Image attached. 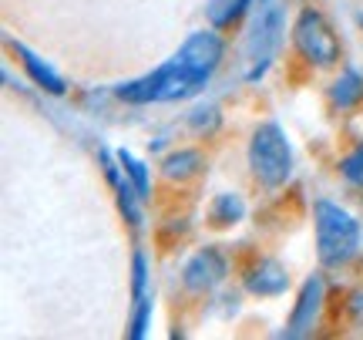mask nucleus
<instances>
[{"label": "nucleus", "mask_w": 363, "mask_h": 340, "mask_svg": "<svg viewBox=\"0 0 363 340\" xmlns=\"http://www.w3.org/2000/svg\"><path fill=\"white\" fill-rule=\"evenodd\" d=\"M313 223H316V253L326 266H343L357 256L360 249V223L353 219L350 212L330 202V199H320L313 206Z\"/></svg>", "instance_id": "f03ea898"}, {"label": "nucleus", "mask_w": 363, "mask_h": 340, "mask_svg": "<svg viewBox=\"0 0 363 340\" xmlns=\"http://www.w3.org/2000/svg\"><path fill=\"white\" fill-rule=\"evenodd\" d=\"M222 54H225V40H222L216 31H195L192 38L179 48L175 61L208 78V75L222 65Z\"/></svg>", "instance_id": "423d86ee"}, {"label": "nucleus", "mask_w": 363, "mask_h": 340, "mask_svg": "<svg viewBox=\"0 0 363 340\" xmlns=\"http://www.w3.org/2000/svg\"><path fill=\"white\" fill-rule=\"evenodd\" d=\"M118 162H121V169H125V175L131 179V185L138 189V196L148 199L152 196V182H148V169H145V162H138V158L131 155V152H118Z\"/></svg>", "instance_id": "2eb2a0df"}, {"label": "nucleus", "mask_w": 363, "mask_h": 340, "mask_svg": "<svg viewBox=\"0 0 363 340\" xmlns=\"http://www.w3.org/2000/svg\"><path fill=\"white\" fill-rule=\"evenodd\" d=\"M340 175H343L350 185H360L363 189V145H357L350 155L340 158Z\"/></svg>", "instance_id": "f3484780"}, {"label": "nucleus", "mask_w": 363, "mask_h": 340, "mask_svg": "<svg viewBox=\"0 0 363 340\" xmlns=\"http://www.w3.org/2000/svg\"><path fill=\"white\" fill-rule=\"evenodd\" d=\"M279 40H283V13L276 4H269L266 11L259 13V21L252 24L249 31V40H246V81L249 84H256V81L269 71L272 57L279 51Z\"/></svg>", "instance_id": "39448f33"}, {"label": "nucleus", "mask_w": 363, "mask_h": 340, "mask_svg": "<svg viewBox=\"0 0 363 340\" xmlns=\"http://www.w3.org/2000/svg\"><path fill=\"white\" fill-rule=\"evenodd\" d=\"M229 273V263L222 256L219 249H199L192 260L185 263V290H192V293H208V290H216L225 280Z\"/></svg>", "instance_id": "0eeeda50"}, {"label": "nucleus", "mask_w": 363, "mask_h": 340, "mask_svg": "<svg viewBox=\"0 0 363 340\" xmlns=\"http://www.w3.org/2000/svg\"><path fill=\"white\" fill-rule=\"evenodd\" d=\"M206 81H208L206 75H199V71L179 65V61L172 57L169 65L155 67L152 75L121 84L115 94L121 98V102H131V105H148V102H182V98H189V94L202 92Z\"/></svg>", "instance_id": "f257e3e1"}, {"label": "nucleus", "mask_w": 363, "mask_h": 340, "mask_svg": "<svg viewBox=\"0 0 363 340\" xmlns=\"http://www.w3.org/2000/svg\"><path fill=\"white\" fill-rule=\"evenodd\" d=\"M289 287V273L279 260H256L246 270V290L252 297H279Z\"/></svg>", "instance_id": "1a4fd4ad"}, {"label": "nucleus", "mask_w": 363, "mask_h": 340, "mask_svg": "<svg viewBox=\"0 0 363 340\" xmlns=\"http://www.w3.org/2000/svg\"><path fill=\"white\" fill-rule=\"evenodd\" d=\"M249 4L252 0H212L208 4V24L216 27V31H225V27L239 24L242 13L249 11Z\"/></svg>", "instance_id": "ddd939ff"}, {"label": "nucleus", "mask_w": 363, "mask_h": 340, "mask_svg": "<svg viewBox=\"0 0 363 340\" xmlns=\"http://www.w3.org/2000/svg\"><path fill=\"white\" fill-rule=\"evenodd\" d=\"M131 293H135V300H142V297H148L145 293V280H148V266H145V256L142 253H135V260H131Z\"/></svg>", "instance_id": "6ab92c4d"}, {"label": "nucleus", "mask_w": 363, "mask_h": 340, "mask_svg": "<svg viewBox=\"0 0 363 340\" xmlns=\"http://www.w3.org/2000/svg\"><path fill=\"white\" fill-rule=\"evenodd\" d=\"M249 169L256 182L266 189H279L293 175V148L286 142L283 128L276 121H266L249 138Z\"/></svg>", "instance_id": "7ed1b4c3"}, {"label": "nucleus", "mask_w": 363, "mask_h": 340, "mask_svg": "<svg viewBox=\"0 0 363 340\" xmlns=\"http://www.w3.org/2000/svg\"><path fill=\"white\" fill-rule=\"evenodd\" d=\"M350 310L357 320H363V290H353L350 293Z\"/></svg>", "instance_id": "aec40b11"}, {"label": "nucleus", "mask_w": 363, "mask_h": 340, "mask_svg": "<svg viewBox=\"0 0 363 340\" xmlns=\"http://www.w3.org/2000/svg\"><path fill=\"white\" fill-rule=\"evenodd\" d=\"M148 320H152V300L142 297V300H135V320H131V337L138 340L145 337V330H148Z\"/></svg>", "instance_id": "a211bd4d"}, {"label": "nucleus", "mask_w": 363, "mask_h": 340, "mask_svg": "<svg viewBox=\"0 0 363 340\" xmlns=\"http://www.w3.org/2000/svg\"><path fill=\"white\" fill-rule=\"evenodd\" d=\"M320 307H323V276H310L303 283V293H299L296 307H293V317H289V337H306L320 317Z\"/></svg>", "instance_id": "6e6552de"}, {"label": "nucleus", "mask_w": 363, "mask_h": 340, "mask_svg": "<svg viewBox=\"0 0 363 340\" xmlns=\"http://www.w3.org/2000/svg\"><path fill=\"white\" fill-rule=\"evenodd\" d=\"M212 223L216 226H235L242 216H246V206H242V199L233 196V192H222V196H216V202H212Z\"/></svg>", "instance_id": "4468645a"}, {"label": "nucleus", "mask_w": 363, "mask_h": 340, "mask_svg": "<svg viewBox=\"0 0 363 340\" xmlns=\"http://www.w3.org/2000/svg\"><path fill=\"white\" fill-rule=\"evenodd\" d=\"M293 44L313 67H333L340 61V54H343L337 31L330 27V21L316 7L299 11L296 24H293Z\"/></svg>", "instance_id": "20e7f679"}, {"label": "nucleus", "mask_w": 363, "mask_h": 340, "mask_svg": "<svg viewBox=\"0 0 363 340\" xmlns=\"http://www.w3.org/2000/svg\"><path fill=\"white\" fill-rule=\"evenodd\" d=\"M219 121H222V115L216 105H199L195 111H189V125H192L199 135H212V131L219 128Z\"/></svg>", "instance_id": "dca6fc26"}, {"label": "nucleus", "mask_w": 363, "mask_h": 340, "mask_svg": "<svg viewBox=\"0 0 363 340\" xmlns=\"http://www.w3.org/2000/svg\"><path fill=\"white\" fill-rule=\"evenodd\" d=\"M17 54H21V65L27 67V75L34 78V84H40L44 92H51V94H65V81L57 78L51 67L40 61L38 54H30V51L24 48V44H17Z\"/></svg>", "instance_id": "f8f14e48"}, {"label": "nucleus", "mask_w": 363, "mask_h": 340, "mask_svg": "<svg viewBox=\"0 0 363 340\" xmlns=\"http://www.w3.org/2000/svg\"><path fill=\"white\" fill-rule=\"evenodd\" d=\"M360 98H363V78H360V71L347 67V71H343V75H340V78L330 84V102H333V108L347 111V108L360 105Z\"/></svg>", "instance_id": "9b49d317"}, {"label": "nucleus", "mask_w": 363, "mask_h": 340, "mask_svg": "<svg viewBox=\"0 0 363 340\" xmlns=\"http://www.w3.org/2000/svg\"><path fill=\"white\" fill-rule=\"evenodd\" d=\"M202 165H206V158H202L199 148H179V152L165 155L162 175H165L169 182H189V179H195V175L202 172Z\"/></svg>", "instance_id": "9d476101"}]
</instances>
